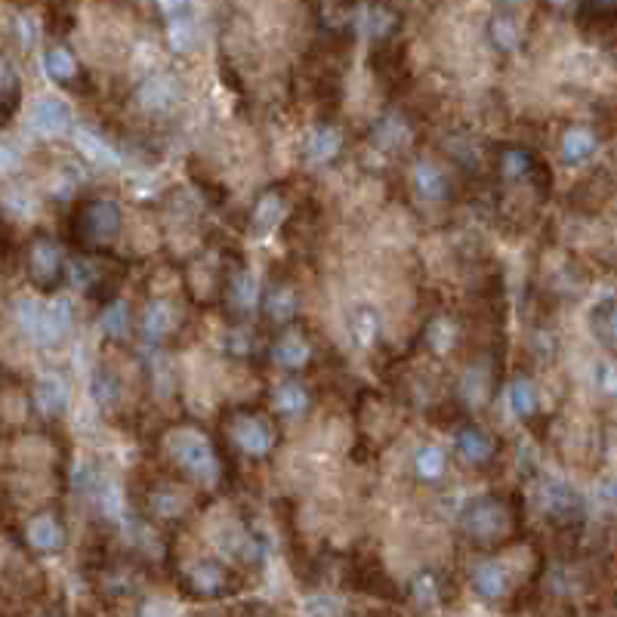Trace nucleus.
<instances>
[{"label":"nucleus","instance_id":"9","mask_svg":"<svg viewBox=\"0 0 617 617\" xmlns=\"http://www.w3.org/2000/svg\"><path fill=\"white\" fill-rule=\"evenodd\" d=\"M71 328H75V306H71L68 297H53L38 306L28 337H34L44 346H59L62 340H68Z\"/></svg>","mask_w":617,"mask_h":617},{"label":"nucleus","instance_id":"45","mask_svg":"<svg viewBox=\"0 0 617 617\" xmlns=\"http://www.w3.org/2000/svg\"><path fill=\"white\" fill-rule=\"evenodd\" d=\"M16 28H19V44L22 47H34V41H38V22H34L31 16H19Z\"/></svg>","mask_w":617,"mask_h":617},{"label":"nucleus","instance_id":"1","mask_svg":"<svg viewBox=\"0 0 617 617\" xmlns=\"http://www.w3.org/2000/svg\"><path fill=\"white\" fill-rule=\"evenodd\" d=\"M167 454L186 479L201 488H216L223 482V457L213 439L198 426H176L167 435Z\"/></svg>","mask_w":617,"mask_h":617},{"label":"nucleus","instance_id":"27","mask_svg":"<svg viewBox=\"0 0 617 617\" xmlns=\"http://www.w3.org/2000/svg\"><path fill=\"white\" fill-rule=\"evenodd\" d=\"M44 71L56 87H65V90H75L84 81V68H81L78 56L71 53V47H65V44H50L47 47Z\"/></svg>","mask_w":617,"mask_h":617},{"label":"nucleus","instance_id":"38","mask_svg":"<svg viewBox=\"0 0 617 617\" xmlns=\"http://www.w3.org/2000/svg\"><path fill=\"white\" fill-rule=\"evenodd\" d=\"M19 99H22L19 71L7 56H0V115H13L19 108Z\"/></svg>","mask_w":617,"mask_h":617},{"label":"nucleus","instance_id":"21","mask_svg":"<svg viewBox=\"0 0 617 617\" xmlns=\"http://www.w3.org/2000/svg\"><path fill=\"white\" fill-rule=\"evenodd\" d=\"M68 278L84 297H108L115 284H108V269L105 260L96 257V250H87L84 257L68 263Z\"/></svg>","mask_w":617,"mask_h":617},{"label":"nucleus","instance_id":"12","mask_svg":"<svg viewBox=\"0 0 617 617\" xmlns=\"http://www.w3.org/2000/svg\"><path fill=\"white\" fill-rule=\"evenodd\" d=\"M260 297H263V284H260V278L253 275L250 269L241 266V269H235L232 275H226L223 303H226V309H229L232 318L247 321L250 315H257Z\"/></svg>","mask_w":617,"mask_h":617},{"label":"nucleus","instance_id":"37","mask_svg":"<svg viewBox=\"0 0 617 617\" xmlns=\"http://www.w3.org/2000/svg\"><path fill=\"white\" fill-rule=\"evenodd\" d=\"M398 10L389 7V4H374L365 16H361V28H365V34L371 38V44H389L392 34L398 31Z\"/></svg>","mask_w":617,"mask_h":617},{"label":"nucleus","instance_id":"11","mask_svg":"<svg viewBox=\"0 0 617 617\" xmlns=\"http://www.w3.org/2000/svg\"><path fill=\"white\" fill-rule=\"evenodd\" d=\"M312 355H315L312 340L306 337V331L297 328V321L278 328L275 340L269 343V358H272V365L281 368V371H303L312 361Z\"/></svg>","mask_w":617,"mask_h":617},{"label":"nucleus","instance_id":"26","mask_svg":"<svg viewBox=\"0 0 617 617\" xmlns=\"http://www.w3.org/2000/svg\"><path fill=\"white\" fill-rule=\"evenodd\" d=\"M469 587H473V593L482 602H503L513 590V577L500 562L488 559V562H479L473 571H469Z\"/></svg>","mask_w":617,"mask_h":617},{"label":"nucleus","instance_id":"17","mask_svg":"<svg viewBox=\"0 0 617 617\" xmlns=\"http://www.w3.org/2000/svg\"><path fill=\"white\" fill-rule=\"evenodd\" d=\"M179 99H183V90H179V84L173 81V75H149L145 81H139L136 87V102L145 115H170L173 108L179 105Z\"/></svg>","mask_w":617,"mask_h":617},{"label":"nucleus","instance_id":"48","mask_svg":"<svg viewBox=\"0 0 617 617\" xmlns=\"http://www.w3.org/2000/svg\"><path fill=\"white\" fill-rule=\"evenodd\" d=\"M309 611H318V614H321V611H324V614H340L343 608H340V605H334L331 599H324V602H315V605H309Z\"/></svg>","mask_w":617,"mask_h":617},{"label":"nucleus","instance_id":"47","mask_svg":"<svg viewBox=\"0 0 617 617\" xmlns=\"http://www.w3.org/2000/svg\"><path fill=\"white\" fill-rule=\"evenodd\" d=\"M547 7L559 16H568V13H577L584 7V0H547Z\"/></svg>","mask_w":617,"mask_h":617},{"label":"nucleus","instance_id":"32","mask_svg":"<svg viewBox=\"0 0 617 617\" xmlns=\"http://www.w3.org/2000/svg\"><path fill=\"white\" fill-rule=\"evenodd\" d=\"M423 343L432 355H451L460 343V324L451 315H435L423 328Z\"/></svg>","mask_w":617,"mask_h":617},{"label":"nucleus","instance_id":"30","mask_svg":"<svg viewBox=\"0 0 617 617\" xmlns=\"http://www.w3.org/2000/svg\"><path fill=\"white\" fill-rule=\"evenodd\" d=\"M99 334L112 343H121L133 334V309L124 297H108L99 312Z\"/></svg>","mask_w":617,"mask_h":617},{"label":"nucleus","instance_id":"39","mask_svg":"<svg viewBox=\"0 0 617 617\" xmlns=\"http://www.w3.org/2000/svg\"><path fill=\"white\" fill-rule=\"evenodd\" d=\"M167 44H170V50L179 53V56H189V53L198 47V28H195L192 16L167 22Z\"/></svg>","mask_w":617,"mask_h":617},{"label":"nucleus","instance_id":"16","mask_svg":"<svg viewBox=\"0 0 617 617\" xmlns=\"http://www.w3.org/2000/svg\"><path fill=\"white\" fill-rule=\"evenodd\" d=\"M540 170L537 155L522 142H503L494 152V173L503 179V183H531L534 173Z\"/></svg>","mask_w":617,"mask_h":617},{"label":"nucleus","instance_id":"19","mask_svg":"<svg viewBox=\"0 0 617 617\" xmlns=\"http://www.w3.org/2000/svg\"><path fill=\"white\" fill-rule=\"evenodd\" d=\"M139 334L149 346H164L179 331V309L170 300H152L139 315Z\"/></svg>","mask_w":617,"mask_h":617},{"label":"nucleus","instance_id":"34","mask_svg":"<svg viewBox=\"0 0 617 617\" xmlns=\"http://www.w3.org/2000/svg\"><path fill=\"white\" fill-rule=\"evenodd\" d=\"M488 41L497 53H516L522 47V25L513 13H494L488 19Z\"/></svg>","mask_w":617,"mask_h":617},{"label":"nucleus","instance_id":"23","mask_svg":"<svg viewBox=\"0 0 617 617\" xmlns=\"http://www.w3.org/2000/svg\"><path fill=\"white\" fill-rule=\"evenodd\" d=\"M494 368L488 365V361H479V365L469 368L460 383H457V398H460V405L466 411H482L491 405V398H494Z\"/></svg>","mask_w":617,"mask_h":617},{"label":"nucleus","instance_id":"6","mask_svg":"<svg viewBox=\"0 0 617 617\" xmlns=\"http://www.w3.org/2000/svg\"><path fill=\"white\" fill-rule=\"evenodd\" d=\"M540 503V513L550 525L556 528H577L580 522L587 519V506L584 497L577 494V488H571L565 479H547L540 485L537 494Z\"/></svg>","mask_w":617,"mask_h":617},{"label":"nucleus","instance_id":"7","mask_svg":"<svg viewBox=\"0 0 617 617\" xmlns=\"http://www.w3.org/2000/svg\"><path fill=\"white\" fill-rule=\"evenodd\" d=\"M346 149V136L337 124L331 121H318L306 130L303 145H300V158L312 170H328L343 158Z\"/></svg>","mask_w":617,"mask_h":617},{"label":"nucleus","instance_id":"33","mask_svg":"<svg viewBox=\"0 0 617 617\" xmlns=\"http://www.w3.org/2000/svg\"><path fill=\"white\" fill-rule=\"evenodd\" d=\"M448 451L442 445H420L414 451V460H411V469H414V476L423 482V485H435V482H442L448 476Z\"/></svg>","mask_w":617,"mask_h":617},{"label":"nucleus","instance_id":"13","mask_svg":"<svg viewBox=\"0 0 617 617\" xmlns=\"http://www.w3.org/2000/svg\"><path fill=\"white\" fill-rule=\"evenodd\" d=\"M290 216V198L284 186H269L266 192L257 195L250 213H247V226L253 235H272L275 229L284 226Z\"/></svg>","mask_w":617,"mask_h":617},{"label":"nucleus","instance_id":"8","mask_svg":"<svg viewBox=\"0 0 617 617\" xmlns=\"http://www.w3.org/2000/svg\"><path fill=\"white\" fill-rule=\"evenodd\" d=\"M260 318L269 324V328H284V324H294L303 312V294L300 287L290 281V278H278L272 281L263 297H260Z\"/></svg>","mask_w":617,"mask_h":617},{"label":"nucleus","instance_id":"24","mask_svg":"<svg viewBox=\"0 0 617 617\" xmlns=\"http://www.w3.org/2000/svg\"><path fill=\"white\" fill-rule=\"evenodd\" d=\"M25 540H28V547L34 553L59 556L65 550V543H68V531H65V525H62V519L56 513H41V516H34L28 522Z\"/></svg>","mask_w":617,"mask_h":617},{"label":"nucleus","instance_id":"4","mask_svg":"<svg viewBox=\"0 0 617 617\" xmlns=\"http://www.w3.org/2000/svg\"><path fill=\"white\" fill-rule=\"evenodd\" d=\"M226 439L232 445L235 454L247 457V460H269L278 448V432L272 417L260 414V411H232L229 423H226Z\"/></svg>","mask_w":617,"mask_h":617},{"label":"nucleus","instance_id":"31","mask_svg":"<svg viewBox=\"0 0 617 617\" xmlns=\"http://www.w3.org/2000/svg\"><path fill=\"white\" fill-rule=\"evenodd\" d=\"M506 405H510V414L519 420H531L540 411V389L534 383V377L528 374H516L510 380V389H506Z\"/></svg>","mask_w":617,"mask_h":617},{"label":"nucleus","instance_id":"40","mask_svg":"<svg viewBox=\"0 0 617 617\" xmlns=\"http://www.w3.org/2000/svg\"><path fill=\"white\" fill-rule=\"evenodd\" d=\"M442 596H445L442 577L435 574V571H420V574L414 577V584H411V599H414V605H420V608H435V605L442 602Z\"/></svg>","mask_w":617,"mask_h":617},{"label":"nucleus","instance_id":"29","mask_svg":"<svg viewBox=\"0 0 617 617\" xmlns=\"http://www.w3.org/2000/svg\"><path fill=\"white\" fill-rule=\"evenodd\" d=\"M192 510V500L179 491L176 485H155L149 491V513L155 522H164V525H173L179 519H186Z\"/></svg>","mask_w":617,"mask_h":617},{"label":"nucleus","instance_id":"46","mask_svg":"<svg viewBox=\"0 0 617 617\" xmlns=\"http://www.w3.org/2000/svg\"><path fill=\"white\" fill-rule=\"evenodd\" d=\"M19 167V152H16V145L4 142L0 139V173H10Z\"/></svg>","mask_w":617,"mask_h":617},{"label":"nucleus","instance_id":"2","mask_svg":"<svg viewBox=\"0 0 617 617\" xmlns=\"http://www.w3.org/2000/svg\"><path fill=\"white\" fill-rule=\"evenodd\" d=\"M71 232L84 250L112 247L124 232V210L112 195H90L71 213Z\"/></svg>","mask_w":617,"mask_h":617},{"label":"nucleus","instance_id":"43","mask_svg":"<svg viewBox=\"0 0 617 617\" xmlns=\"http://www.w3.org/2000/svg\"><path fill=\"white\" fill-rule=\"evenodd\" d=\"M78 145L81 149L90 155V158H96V161H102V164H118L121 161V155L112 149V145H108L99 133H93V130H78Z\"/></svg>","mask_w":617,"mask_h":617},{"label":"nucleus","instance_id":"20","mask_svg":"<svg viewBox=\"0 0 617 617\" xmlns=\"http://www.w3.org/2000/svg\"><path fill=\"white\" fill-rule=\"evenodd\" d=\"M312 405H315V395L300 377H284L272 389V411L281 420H303V417H309Z\"/></svg>","mask_w":617,"mask_h":617},{"label":"nucleus","instance_id":"28","mask_svg":"<svg viewBox=\"0 0 617 617\" xmlns=\"http://www.w3.org/2000/svg\"><path fill=\"white\" fill-rule=\"evenodd\" d=\"M559 152L568 167H587L599 158V136L590 127H568L559 139Z\"/></svg>","mask_w":617,"mask_h":617},{"label":"nucleus","instance_id":"14","mask_svg":"<svg viewBox=\"0 0 617 617\" xmlns=\"http://www.w3.org/2000/svg\"><path fill=\"white\" fill-rule=\"evenodd\" d=\"M454 448L457 454L463 457L466 466H473V469H485L497 460L500 454V445L494 435L479 426V423H463L457 426V435H454Z\"/></svg>","mask_w":617,"mask_h":617},{"label":"nucleus","instance_id":"42","mask_svg":"<svg viewBox=\"0 0 617 617\" xmlns=\"http://www.w3.org/2000/svg\"><path fill=\"white\" fill-rule=\"evenodd\" d=\"M257 349H260V340L244 328V321H238L223 340V352H229L232 358H253Z\"/></svg>","mask_w":617,"mask_h":617},{"label":"nucleus","instance_id":"44","mask_svg":"<svg viewBox=\"0 0 617 617\" xmlns=\"http://www.w3.org/2000/svg\"><path fill=\"white\" fill-rule=\"evenodd\" d=\"M195 4H198V0H152V7H155L161 22H173V19L192 16Z\"/></svg>","mask_w":617,"mask_h":617},{"label":"nucleus","instance_id":"22","mask_svg":"<svg viewBox=\"0 0 617 617\" xmlns=\"http://www.w3.org/2000/svg\"><path fill=\"white\" fill-rule=\"evenodd\" d=\"M75 124V112L62 96H41L31 105V127L41 136H65Z\"/></svg>","mask_w":617,"mask_h":617},{"label":"nucleus","instance_id":"25","mask_svg":"<svg viewBox=\"0 0 617 617\" xmlns=\"http://www.w3.org/2000/svg\"><path fill=\"white\" fill-rule=\"evenodd\" d=\"M34 411H38L44 420H59L68 408H71V389L65 383L62 374H44L38 383H34Z\"/></svg>","mask_w":617,"mask_h":617},{"label":"nucleus","instance_id":"41","mask_svg":"<svg viewBox=\"0 0 617 617\" xmlns=\"http://www.w3.org/2000/svg\"><path fill=\"white\" fill-rule=\"evenodd\" d=\"M593 334L596 340L611 352L614 349V337H617V324H614V300L605 297L602 303H596L593 309Z\"/></svg>","mask_w":617,"mask_h":617},{"label":"nucleus","instance_id":"10","mask_svg":"<svg viewBox=\"0 0 617 617\" xmlns=\"http://www.w3.org/2000/svg\"><path fill=\"white\" fill-rule=\"evenodd\" d=\"M183 587L192 599H220L232 590V571L220 559H201L183 571Z\"/></svg>","mask_w":617,"mask_h":617},{"label":"nucleus","instance_id":"5","mask_svg":"<svg viewBox=\"0 0 617 617\" xmlns=\"http://www.w3.org/2000/svg\"><path fill=\"white\" fill-rule=\"evenodd\" d=\"M25 266H28L31 284L38 290H44V294H53V290L68 278V253H65L59 238L41 232V235H34L31 244H28Z\"/></svg>","mask_w":617,"mask_h":617},{"label":"nucleus","instance_id":"36","mask_svg":"<svg viewBox=\"0 0 617 617\" xmlns=\"http://www.w3.org/2000/svg\"><path fill=\"white\" fill-rule=\"evenodd\" d=\"M90 395H93V402H96L99 411L112 414L115 408H121V398H124L121 377H118L115 371H108V368L93 371V377H90Z\"/></svg>","mask_w":617,"mask_h":617},{"label":"nucleus","instance_id":"18","mask_svg":"<svg viewBox=\"0 0 617 617\" xmlns=\"http://www.w3.org/2000/svg\"><path fill=\"white\" fill-rule=\"evenodd\" d=\"M414 142V127L402 112H383L371 127V145L380 155H398Z\"/></svg>","mask_w":617,"mask_h":617},{"label":"nucleus","instance_id":"35","mask_svg":"<svg viewBox=\"0 0 617 617\" xmlns=\"http://www.w3.org/2000/svg\"><path fill=\"white\" fill-rule=\"evenodd\" d=\"M380 331H383V321H380V312L371 309V306H358L352 315H349V337L358 349H374L377 340H380Z\"/></svg>","mask_w":617,"mask_h":617},{"label":"nucleus","instance_id":"15","mask_svg":"<svg viewBox=\"0 0 617 617\" xmlns=\"http://www.w3.org/2000/svg\"><path fill=\"white\" fill-rule=\"evenodd\" d=\"M411 183H414L417 198H420L423 204H429V207H442V204H448L451 195H454L448 170H445L439 161H429V158H423V161L414 164Z\"/></svg>","mask_w":617,"mask_h":617},{"label":"nucleus","instance_id":"3","mask_svg":"<svg viewBox=\"0 0 617 617\" xmlns=\"http://www.w3.org/2000/svg\"><path fill=\"white\" fill-rule=\"evenodd\" d=\"M513 510L510 503L497 494H482L476 500L466 503V510L460 513V531L469 543L476 547H494V543H503L513 531Z\"/></svg>","mask_w":617,"mask_h":617}]
</instances>
